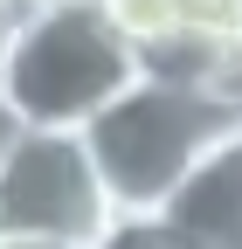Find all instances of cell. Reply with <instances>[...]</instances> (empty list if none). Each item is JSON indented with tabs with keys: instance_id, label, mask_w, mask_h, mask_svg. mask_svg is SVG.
I'll list each match as a JSON object with an SVG mask.
<instances>
[{
	"instance_id": "8",
	"label": "cell",
	"mask_w": 242,
	"mask_h": 249,
	"mask_svg": "<svg viewBox=\"0 0 242 249\" xmlns=\"http://www.w3.org/2000/svg\"><path fill=\"white\" fill-rule=\"evenodd\" d=\"M228 62H235V83H242V14H235V28H228Z\"/></svg>"
},
{
	"instance_id": "1",
	"label": "cell",
	"mask_w": 242,
	"mask_h": 249,
	"mask_svg": "<svg viewBox=\"0 0 242 249\" xmlns=\"http://www.w3.org/2000/svg\"><path fill=\"white\" fill-rule=\"evenodd\" d=\"M242 132V97L228 90H166L132 83L104 118L83 124V145L118 214H159L215 145Z\"/></svg>"
},
{
	"instance_id": "9",
	"label": "cell",
	"mask_w": 242,
	"mask_h": 249,
	"mask_svg": "<svg viewBox=\"0 0 242 249\" xmlns=\"http://www.w3.org/2000/svg\"><path fill=\"white\" fill-rule=\"evenodd\" d=\"M28 14H49V7H90V0H21Z\"/></svg>"
},
{
	"instance_id": "10",
	"label": "cell",
	"mask_w": 242,
	"mask_h": 249,
	"mask_svg": "<svg viewBox=\"0 0 242 249\" xmlns=\"http://www.w3.org/2000/svg\"><path fill=\"white\" fill-rule=\"evenodd\" d=\"M0 249H63V242H7V235H0Z\"/></svg>"
},
{
	"instance_id": "5",
	"label": "cell",
	"mask_w": 242,
	"mask_h": 249,
	"mask_svg": "<svg viewBox=\"0 0 242 249\" xmlns=\"http://www.w3.org/2000/svg\"><path fill=\"white\" fill-rule=\"evenodd\" d=\"M97 249H187V242L166 229V214H111Z\"/></svg>"
},
{
	"instance_id": "2",
	"label": "cell",
	"mask_w": 242,
	"mask_h": 249,
	"mask_svg": "<svg viewBox=\"0 0 242 249\" xmlns=\"http://www.w3.org/2000/svg\"><path fill=\"white\" fill-rule=\"evenodd\" d=\"M138 83L132 42L104 21V7H49L28 14L0 70V97L28 132H83Z\"/></svg>"
},
{
	"instance_id": "7",
	"label": "cell",
	"mask_w": 242,
	"mask_h": 249,
	"mask_svg": "<svg viewBox=\"0 0 242 249\" xmlns=\"http://www.w3.org/2000/svg\"><path fill=\"white\" fill-rule=\"evenodd\" d=\"M14 132H21V118L7 111V97H0V152H7V145H14Z\"/></svg>"
},
{
	"instance_id": "4",
	"label": "cell",
	"mask_w": 242,
	"mask_h": 249,
	"mask_svg": "<svg viewBox=\"0 0 242 249\" xmlns=\"http://www.w3.org/2000/svg\"><path fill=\"white\" fill-rule=\"evenodd\" d=\"M159 214L187 249H242V132L207 152Z\"/></svg>"
},
{
	"instance_id": "6",
	"label": "cell",
	"mask_w": 242,
	"mask_h": 249,
	"mask_svg": "<svg viewBox=\"0 0 242 249\" xmlns=\"http://www.w3.org/2000/svg\"><path fill=\"white\" fill-rule=\"evenodd\" d=\"M21 21H28L21 0H0V70H7V49H14V35H21Z\"/></svg>"
},
{
	"instance_id": "3",
	"label": "cell",
	"mask_w": 242,
	"mask_h": 249,
	"mask_svg": "<svg viewBox=\"0 0 242 249\" xmlns=\"http://www.w3.org/2000/svg\"><path fill=\"white\" fill-rule=\"evenodd\" d=\"M111 194L97 180L83 132H14L0 152V235L7 242H63V249H97L111 229Z\"/></svg>"
}]
</instances>
